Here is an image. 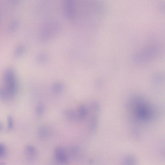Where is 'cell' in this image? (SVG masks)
<instances>
[{"label": "cell", "instance_id": "6da1fadb", "mask_svg": "<svg viewBox=\"0 0 165 165\" xmlns=\"http://www.w3.org/2000/svg\"><path fill=\"white\" fill-rule=\"evenodd\" d=\"M126 109L132 122L140 125L152 122L156 116L155 108L144 97L134 96L127 103Z\"/></svg>", "mask_w": 165, "mask_h": 165}, {"label": "cell", "instance_id": "7a4b0ae2", "mask_svg": "<svg viewBox=\"0 0 165 165\" xmlns=\"http://www.w3.org/2000/svg\"><path fill=\"white\" fill-rule=\"evenodd\" d=\"M18 84L15 73L11 69L4 72L0 86V100L9 102L14 99L18 91Z\"/></svg>", "mask_w": 165, "mask_h": 165}, {"label": "cell", "instance_id": "3957f363", "mask_svg": "<svg viewBox=\"0 0 165 165\" xmlns=\"http://www.w3.org/2000/svg\"><path fill=\"white\" fill-rule=\"evenodd\" d=\"M55 155L57 160L62 164H66L68 162L65 150L61 146L57 147L55 150Z\"/></svg>", "mask_w": 165, "mask_h": 165}, {"label": "cell", "instance_id": "277c9868", "mask_svg": "<svg viewBox=\"0 0 165 165\" xmlns=\"http://www.w3.org/2000/svg\"><path fill=\"white\" fill-rule=\"evenodd\" d=\"M65 117L69 121L76 122L79 121L78 112L72 110H66L64 112Z\"/></svg>", "mask_w": 165, "mask_h": 165}, {"label": "cell", "instance_id": "5b68a950", "mask_svg": "<svg viewBox=\"0 0 165 165\" xmlns=\"http://www.w3.org/2000/svg\"><path fill=\"white\" fill-rule=\"evenodd\" d=\"M122 163L123 165H137V160L135 156L129 154L124 157Z\"/></svg>", "mask_w": 165, "mask_h": 165}, {"label": "cell", "instance_id": "8992f818", "mask_svg": "<svg viewBox=\"0 0 165 165\" xmlns=\"http://www.w3.org/2000/svg\"><path fill=\"white\" fill-rule=\"evenodd\" d=\"M39 135L43 138H47L50 135L51 131L50 129L46 126L40 127L38 130Z\"/></svg>", "mask_w": 165, "mask_h": 165}, {"label": "cell", "instance_id": "52a82bcc", "mask_svg": "<svg viewBox=\"0 0 165 165\" xmlns=\"http://www.w3.org/2000/svg\"><path fill=\"white\" fill-rule=\"evenodd\" d=\"M77 112L79 121H81L86 118L87 114L88 111L85 106L82 105L79 108Z\"/></svg>", "mask_w": 165, "mask_h": 165}, {"label": "cell", "instance_id": "ba28073f", "mask_svg": "<svg viewBox=\"0 0 165 165\" xmlns=\"http://www.w3.org/2000/svg\"><path fill=\"white\" fill-rule=\"evenodd\" d=\"M63 88V85L61 82H56L52 87V89L53 91L56 93L61 92Z\"/></svg>", "mask_w": 165, "mask_h": 165}, {"label": "cell", "instance_id": "9c48e42d", "mask_svg": "<svg viewBox=\"0 0 165 165\" xmlns=\"http://www.w3.org/2000/svg\"><path fill=\"white\" fill-rule=\"evenodd\" d=\"M7 128L10 130L13 129L14 125V121L13 117L11 115H9L7 117Z\"/></svg>", "mask_w": 165, "mask_h": 165}, {"label": "cell", "instance_id": "30bf717a", "mask_svg": "<svg viewBox=\"0 0 165 165\" xmlns=\"http://www.w3.org/2000/svg\"><path fill=\"white\" fill-rule=\"evenodd\" d=\"M26 151L27 154L31 156H34L36 153L35 148L31 145H28L27 146Z\"/></svg>", "mask_w": 165, "mask_h": 165}, {"label": "cell", "instance_id": "8fae6325", "mask_svg": "<svg viewBox=\"0 0 165 165\" xmlns=\"http://www.w3.org/2000/svg\"><path fill=\"white\" fill-rule=\"evenodd\" d=\"M44 107L42 104L40 103L37 105L36 108V112L37 115L41 116L43 114Z\"/></svg>", "mask_w": 165, "mask_h": 165}, {"label": "cell", "instance_id": "7c38bea8", "mask_svg": "<svg viewBox=\"0 0 165 165\" xmlns=\"http://www.w3.org/2000/svg\"><path fill=\"white\" fill-rule=\"evenodd\" d=\"M6 149L5 145L2 143H0V159L3 157L5 155Z\"/></svg>", "mask_w": 165, "mask_h": 165}, {"label": "cell", "instance_id": "4fadbf2b", "mask_svg": "<svg viewBox=\"0 0 165 165\" xmlns=\"http://www.w3.org/2000/svg\"><path fill=\"white\" fill-rule=\"evenodd\" d=\"M3 129V125L2 123L0 122V132L2 131Z\"/></svg>", "mask_w": 165, "mask_h": 165}, {"label": "cell", "instance_id": "5bb4252c", "mask_svg": "<svg viewBox=\"0 0 165 165\" xmlns=\"http://www.w3.org/2000/svg\"><path fill=\"white\" fill-rule=\"evenodd\" d=\"M4 164V163H0V165H3Z\"/></svg>", "mask_w": 165, "mask_h": 165}]
</instances>
